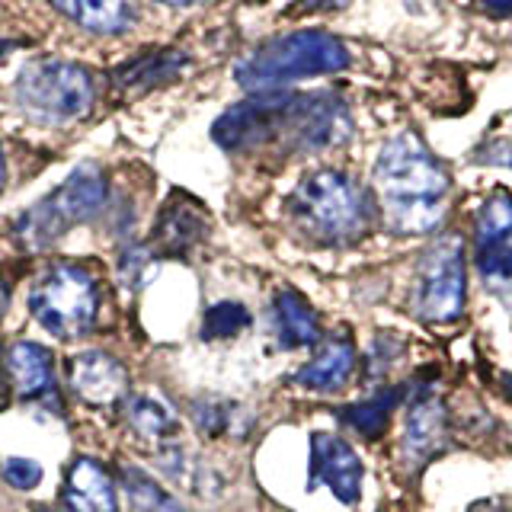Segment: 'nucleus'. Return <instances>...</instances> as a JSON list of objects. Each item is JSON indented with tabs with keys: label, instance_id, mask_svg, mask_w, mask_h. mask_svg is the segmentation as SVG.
I'll return each mask as SVG.
<instances>
[{
	"label": "nucleus",
	"instance_id": "1",
	"mask_svg": "<svg viewBox=\"0 0 512 512\" xmlns=\"http://www.w3.org/2000/svg\"><path fill=\"white\" fill-rule=\"evenodd\" d=\"M349 132V112L330 93H263L224 112L212 138L224 151H253L272 141H288L298 151H320L346 141Z\"/></svg>",
	"mask_w": 512,
	"mask_h": 512
},
{
	"label": "nucleus",
	"instance_id": "2",
	"mask_svg": "<svg viewBox=\"0 0 512 512\" xmlns=\"http://www.w3.org/2000/svg\"><path fill=\"white\" fill-rule=\"evenodd\" d=\"M375 186L394 234H429L445 218L452 196L439 157L413 132H400L375 160Z\"/></svg>",
	"mask_w": 512,
	"mask_h": 512
},
{
	"label": "nucleus",
	"instance_id": "3",
	"mask_svg": "<svg viewBox=\"0 0 512 512\" xmlns=\"http://www.w3.org/2000/svg\"><path fill=\"white\" fill-rule=\"evenodd\" d=\"M298 228L320 244H352L375 224V199L365 186L340 170L304 176L288 199Z\"/></svg>",
	"mask_w": 512,
	"mask_h": 512
},
{
	"label": "nucleus",
	"instance_id": "4",
	"mask_svg": "<svg viewBox=\"0 0 512 512\" xmlns=\"http://www.w3.org/2000/svg\"><path fill=\"white\" fill-rule=\"evenodd\" d=\"M349 61V48L336 36L320 29H301L253 48L234 68V77L250 93H276L279 87L304 77L343 71L349 68Z\"/></svg>",
	"mask_w": 512,
	"mask_h": 512
},
{
	"label": "nucleus",
	"instance_id": "5",
	"mask_svg": "<svg viewBox=\"0 0 512 512\" xmlns=\"http://www.w3.org/2000/svg\"><path fill=\"white\" fill-rule=\"evenodd\" d=\"M29 311L55 340L74 343L96 324L100 288L84 266L55 263L29 288Z\"/></svg>",
	"mask_w": 512,
	"mask_h": 512
},
{
	"label": "nucleus",
	"instance_id": "6",
	"mask_svg": "<svg viewBox=\"0 0 512 512\" xmlns=\"http://www.w3.org/2000/svg\"><path fill=\"white\" fill-rule=\"evenodd\" d=\"M106 202V180L96 167H77L68 180H64L55 192L32 205L29 212L16 224L29 247H48L55 244L61 234H68L74 224L93 218Z\"/></svg>",
	"mask_w": 512,
	"mask_h": 512
},
{
	"label": "nucleus",
	"instance_id": "7",
	"mask_svg": "<svg viewBox=\"0 0 512 512\" xmlns=\"http://www.w3.org/2000/svg\"><path fill=\"white\" fill-rule=\"evenodd\" d=\"M468 301V263H464L461 237L436 240L416 266L413 314L426 324H452L464 314Z\"/></svg>",
	"mask_w": 512,
	"mask_h": 512
},
{
	"label": "nucleus",
	"instance_id": "8",
	"mask_svg": "<svg viewBox=\"0 0 512 512\" xmlns=\"http://www.w3.org/2000/svg\"><path fill=\"white\" fill-rule=\"evenodd\" d=\"M16 96L32 116L48 122H71L93 106V77L74 61H32L16 80Z\"/></svg>",
	"mask_w": 512,
	"mask_h": 512
},
{
	"label": "nucleus",
	"instance_id": "9",
	"mask_svg": "<svg viewBox=\"0 0 512 512\" xmlns=\"http://www.w3.org/2000/svg\"><path fill=\"white\" fill-rule=\"evenodd\" d=\"M474 260L493 292L512 288V196L493 192L474 218Z\"/></svg>",
	"mask_w": 512,
	"mask_h": 512
},
{
	"label": "nucleus",
	"instance_id": "10",
	"mask_svg": "<svg viewBox=\"0 0 512 512\" xmlns=\"http://www.w3.org/2000/svg\"><path fill=\"white\" fill-rule=\"evenodd\" d=\"M365 468L356 448L330 432H314L311 436V480L308 490L327 487L343 506H356L362 500Z\"/></svg>",
	"mask_w": 512,
	"mask_h": 512
},
{
	"label": "nucleus",
	"instance_id": "11",
	"mask_svg": "<svg viewBox=\"0 0 512 512\" xmlns=\"http://www.w3.org/2000/svg\"><path fill=\"white\" fill-rule=\"evenodd\" d=\"M68 378H71V391L90 407L119 404L128 391L125 365L100 349H90L84 356H77L68 368Z\"/></svg>",
	"mask_w": 512,
	"mask_h": 512
},
{
	"label": "nucleus",
	"instance_id": "12",
	"mask_svg": "<svg viewBox=\"0 0 512 512\" xmlns=\"http://www.w3.org/2000/svg\"><path fill=\"white\" fill-rule=\"evenodd\" d=\"M64 506L71 512H116L119 496H116V480L100 461L93 458H77L68 477H64Z\"/></svg>",
	"mask_w": 512,
	"mask_h": 512
},
{
	"label": "nucleus",
	"instance_id": "13",
	"mask_svg": "<svg viewBox=\"0 0 512 512\" xmlns=\"http://www.w3.org/2000/svg\"><path fill=\"white\" fill-rule=\"evenodd\" d=\"M352 372H356V343H352L349 333H340L327 340L308 365H301L292 381L317 394H333L346 388Z\"/></svg>",
	"mask_w": 512,
	"mask_h": 512
},
{
	"label": "nucleus",
	"instance_id": "14",
	"mask_svg": "<svg viewBox=\"0 0 512 512\" xmlns=\"http://www.w3.org/2000/svg\"><path fill=\"white\" fill-rule=\"evenodd\" d=\"M4 368L10 378V391L20 397H39L55 381V356L52 349L32 340H16L4 352Z\"/></svg>",
	"mask_w": 512,
	"mask_h": 512
},
{
	"label": "nucleus",
	"instance_id": "15",
	"mask_svg": "<svg viewBox=\"0 0 512 512\" xmlns=\"http://www.w3.org/2000/svg\"><path fill=\"white\" fill-rule=\"evenodd\" d=\"M272 324H276V336L282 349L320 343V317L311 308V301L301 292H295V288H282V292L272 298Z\"/></svg>",
	"mask_w": 512,
	"mask_h": 512
},
{
	"label": "nucleus",
	"instance_id": "16",
	"mask_svg": "<svg viewBox=\"0 0 512 512\" xmlns=\"http://www.w3.org/2000/svg\"><path fill=\"white\" fill-rule=\"evenodd\" d=\"M442 436H445V404L432 391L423 388L413 397V404L407 410V423H404L407 458L413 461L429 458L442 445Z\"/></svg>",
	"mask_w": 512,
	"mask_h": 512
},
{
	"label": "nucleus",
	"instance_id": "17",
	"mask_svg": "<svg viewBox=\"0 0 512 512\" xmlns=\"http://www.w3.org/2000/svg\"><path fill=\"white\" fill-rule=\"evenodd\" d=\"M205 231H208V218L202 212V205L189 199H176L157 218L154 240L167 256H186L205 237Z\"/></svg>",
	"mask_w": 512,
	"mask_h": 512
},
{
	"label": "nucleus",
	"instance_id": "18",
	"mask_svg": "<svg viewBox=\"0 0 512 512\" xmlns=\"http://www.w3.org/2000/svg\"><path fill=\"white\" fill-rule=\"evenodd\" d=\"M71 23L90 32H125L138 20L135 0H52Z\"/></svg>",
	"mask_w": 512,
	"mask_h": 512
},
{
	"label": "nucleus",
	"instance_id": "19",
	"mask_svg": "<svg viewBox=\"0 0 512 512\" xmlns=\"http://www.w3.org/2000/svg\"><path fill=\"white\" fill-rule=\"evenodd\" d=\"M400 404H404V388H381L375 394H368L365 400L343 407L340 420L352 432H359L365 442H375L384 436V429L391 426V416Z\"/></svg>",
	"mask_w": 512,
	"mask_h": 512
},
{
	"label": "nucleus",
	"instance_id": "20",
	"mask_svg": "<svg viewBox=\"0 0 512 512\" xmlns=\"http://www.w3.org/2000/svg\"><path fill=\"white\" fill-rule=\"evenodd\" d=\"M125 423L144 442H160L176 429V413L167 400L154 394H128L125 397Z\"/></svg>",
	"mask_w": 512,
	"mask_h": 512
},
{
	"label": "nucleus",
	"instance_id": "21",
	"mask_svg": "<svg viewBox=\"0 0 512 512\" xmlns=\"http://www.w3.org/2000/svg\"><path fill=\"white\" fill-rule=\"evenodd\" d=\"M183 64H186V58L180 52H170V48L160 52L157 48V52H148V55L122 64L116 71V80L128 90H148V87H157V84H164V80L176 77L183 71Z\"/></svg>",
	"mask_w": 512,
	"mask_h": 512
},
{
	"label": "nucleus",
	"instance_id": "22",
	"mask_svg": "<svg viewBox=\"0 0 512 512\" xmlns=\"http://www.w3.org/2000/svg\"><path fill=\"white\" fill-rule=\"evenodd\" d=\"M119 477H122V487L128 493V500H132V506L138 512H186L183 503L176 500L173 493H167L151 474H144L141 468L125 464Z\"/></svg>",
	"mask_w": 512,
	"mask_h": 512
},
{
	"label": "nucleus",
	"instance_id": "23",
	"mask_svg": "<svg viewBox=\"0 0 512 512\" xmlns=\"http://www.w3.org/2000/svg\"><path fill=\"white\" fill-rule=\"evenodd\" d=\"M250 311L240 301H218L202 317V340H234L250 327Z\"/></svg>",
	"mask_w": 512,
	"mask_h": 512
},
{
	"label": "nucleus",
	"instance_id": "24",
	"mask_svg": "<svg viewBox=\"0 0 512 512\" xmlns=\"http://www.w3.org/2000/svg\"><path fill=\"white\" fill-rule=\"evenodd\" d=\"M192 423H196L205 436H224L237 423V407L228 400H199L192 407Z\"/></svg>",
	"mask_w": 512,
	"mask_h": 512
},
{
	"label": "nucleus",
	"instance_id": "25",
	"mask_svg": "<svg viewBox=\"0 0 512 512\" xmlns=\"http://www.w3.org/2000/svg\"><path fill=\"white\" fill-rule=\"evenodd\" d=\"M0 471L13 490H36L42 484V464L32 458H7Z\"/></svg>",
	"mask_w": 512,
	"mask_h": 512
},
{
	"label": "nucleus",
	"instance_id": "26",
	"mask_svg": "<svg viewBox=\"0 0 512 512\" xmlns=\"http://www.w3.org/2000/svg\"><path fill=\"white\" fill-rule=\"evenodd\" d=\"M480 160H484V164L512 167V141H496V144H490V148L480 151Z\"/></svg>",
	"mask_w": 512,
	"mask_h": 512
},
{
	"label": "nucleus",
	"instance_id": "27",
	"mask_svg": "<svg viewBox=\"0 0 512 512\" xmlns=\"http://www.w3.org/2000/svg\"><path fill=\"white\" fill-rule=\"evenodd\" d=\"M480 7L493 16H512V0H480Z\"/></svg>",
	"mask_w": 512,
	"mask_h": 512
},
{
	"label": "nucleus",
	"instance_id": "28",
	"mask_svg": "<svg viewBox=\"0 0 512 512\" xmlns=\"http://www.w3.org/2000/svg\"><path fill=\"white\" fill-rule=\"evenodd\" d=\"M7 404V368H4V349H0V407Z\"/></svg>",
	"mask_w": 512,
	"mask_h": 512
},
{
	"label": "nucleus",
	"instance_id": "29",
	"mask_svg": "<svg viewBox=\"0 0 512 512\" xmlns=\"http://www.w3.org/2000/svg\"><path fill=\"white\" fill-rule=\"evenodd\" d=\"M340 0H301V7H308V10H324V7H336Z\"/></svg>",
	"mask_w": 512,
	"mask_h": 512
},
{
	"label": "nucleus",
	"instance_id": "30",
	"mask_svg": "<svg viewBox=\"0 0 512 512\" xmlns=\"http://www.w3.org/2000/svg\"><path fill=\"white\" fill-rule=\"evenodd\" d=\"M7 183V160H4V144H0V186Z\"/></svg>",
	"mask_w": 512,
	"mask_h": 512
},
{
	"label": "nucleus",
	"instance_id": "31",
	"mask_svg": "<svg viewBox=\"0 0 512 512\" xmlns=\"http://www.w3.org/2000/svg\"><path fill=\"white\" fill-rule=\"evenodd\" d=\"M164 4H173V7H183V4H199V0H164Z\"/></svg>",
	"mask_w": 512,
	"mask_h": 512
},
{
	"label": "nucleus",
	"instance_id": "32",
	"mask_svg": "<svg viewBox=\"0 0 512 512\" xmlns=\"http://www.w3.org/2000/svg\"><path fill=\"white\" fill-rule=\"evenodd\" d=\"M4 308H7V292H4V285H0V314H4Z\"/></svg>",
	"mask_w": 512,
	"mask_h": 512
},
{
	"label": "nucleus",
	"instance_id": "33",
	"mask_svg": "<svg viewBox=\"0 0 512 512\" xmlns=\"http://www.w3.org/2000/svg\"><path fill=\"white\" fill-rule=\"evenodd\" d=\"M503 381H506V388H509V397H512V375H506Z\"/></svg>",
	"mask_w": 512,
	"mask_h": 512
},
{
	"label": "nucleus",
	"instance_id": "34",
	"mask_svg": "<svg viewBox=\"0 0 512 512\" xmlns=\"http://www.w3.org/2000/svg\"><path fill=\"white\" fill-rule=\"evenodd\" d=\"M36 512H52V509H36Z\"/></svg>",
	"mask_w": 512,
	"mask_h": 512
}]
</instances>
